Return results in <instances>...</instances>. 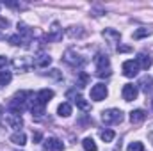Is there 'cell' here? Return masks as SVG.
I'll return each instance as SVG.
<instances>
[{
	"mask_svg": "<svg viewBox=\"0 0 153 151\" xmlns=\"http://www.w3.org/2000/svg\"><path fill=\"white\" fill-rule=\"evenodd\" d=\"M94 64H96V75L98 76H111V62L105 53H96L94 55Z\"/></svg>",
	"mask_w": 153,
	"mask_h": 151,
	"instance_id": "obj_3",
	"label": "cell"
},
{
	"mask_svg": "<svg viewBox=\"0 0 153 151\" xmlns=\"http://www.w3.org/2000/svg\"><path fill=\"white\" fill-rule=\"evenodd\" d=\"M52 98H53V91H52V89H41L38 94L34 96L32 103H30V112H32V115L41 117V115L45 114L46 103H48Z\"/></svg>",
	"mask_w": 153,
	"mask_h": 151,
	"instance_id": "obj_1",
	"label": "cell"
},
{
	"mask_svg": "<svg viewBox=\"0 0 153 151\" xmlns=\"http://www.w3.org/2000/svg\"><path fill=\"white\" fill-rule=\"evenodd\" d=\"M126 151H144V146H143V142H130Z\"/></svg>",
	"mask_w": 153,
	"mask_h": 151,
	"instance_id": "obj_26",
	"label": "cell"
},
{
	"mask_svg": "<svg viewBox=\"0 0 153 151\" xmlns=\"http://www.w3.org/2000/svg\"><path fill=\"white\" fill-rule=\"evenodd\" d=\"M64 61H66L70 66H73V68H82V66L85 64V59H82L75 50H68V52L64 53Z\"/></svg>",
	"mask_w": 153,
	"mask_h": 151,
	"instance_id": "obj_5",
	"label": "cell"
},
{
	"mask_svg": "<svg viewBox=\"0 0 153 151\" xmlns=\"http://www.w3.org/2000/svg\"><path fill=\"white\" fill-rule=\"evenodd\" d=\"M105 96H107V87H105V84H96V85L91 87V100L102 101V100H105Z\"/></svg>",
	"mask_w": 153,
	"mask_h": 151,
	"instance_id": "obj_7",
	"label": "cell"
},
{
	"mask_svg": "<svg viewBox=\"0 0 153 151\" xmlns=\"http://www.w3.org/2000/svg\"><path fill=\"white\" fill-rule=\"evenodd\" d=\"M66 96H68V98L75 103L76 107H80L82 110H87V109H89V103H87V101H85V100L78 94V93H75V91H68V93H66Z\"/></svg>",
	"mask_w": 153,
	"mask_h": 151,
	"instance_id": "obj_11",
	"label": "cell"
},
{
	"mask_svg": "<svg viewBox=\"0 0 153 151\" xmlns=\"http://www.w3.org/2000/svg\"><path fill=\"white\" fill-rule=\"evenodd\" d=\"M103 38H107L111 41V44H116V43H119V39H121V34L119 32H116L112 29H107V30H103Z\"/></svg>",
	"mask_w": 153,
	"mask_h": 151,
	"instance_id": "obj_19",
	"label": "cell"
},
{
	"mask_svg": "<svg viewBox=\"0 0 153 151\" xmlns=\"http://www.w3.org/2000/svg\"><path fill=\"white\" fill-rule=\"evenodd\" d=\"M139 85H141V89L148 94V93H153V78L152 76H143L141 78V82H139Z\"/></svg>",
	"mask_w": 153,
	"mask_h": 151,
	"instance_id": "obj_18",
	"label": "cell"
},
{
	"mask_svg": "<svg viewBox=\"0 0 153 151\" xmlns=\"http://www.w3.org/2000/svg\"><path fill=\"white\" fill-rule=\"evenodd\" d=\"M102 121L105 124H114V123H121L123 121V112L117 109H109L102 112Z\"/></svg>",
	"mask_w": 153,
	"mask_h": 151,
	"instance_id": "obj_4",
	"label": "cell"
},
{
	"mask_svg": "<svg viewBox=\"0 0 153 151\" xmlns=\"http://www.w3.org/2000/svg\"><path fill=\"white\" fill-rule=\"evenodd\" d=\"M9 43H11V44H14V46H18V44H23V46H25L23 39L20 38L18 34H16V36H11V38H9Z\"/></svg>",
	"mask_w": 153,
	"mask_h": 151,
	"instance_id": "obj_28",
	"label": "cell"
},
{
	"mask_svg": "<svg viewBox=\"0 0 153 151\" xmlns=\"http://www.w3.org/2000/svg\"><path fill=\"white\" fill-rule=\"evenodd\" d=\"M46 39H48V41H59V39H62V29H61V25H59L57 21L52 23L50 32L46 34Z\"/></svg>",
	"mask_w": 153,
	"mask_h": 151,
	"instance_id": "obj_12",
	"label": "cell"
},
{
	"mask_svg": "<svg viewBox=\"0 0 153 151\" xmlns=\"http://www.w3.org/2000/svg\"><path fill=\"white\" fill-rule=\"evenodd\" d=\"M0 27H9V21L4 20V18H0Z\"/></svg>",
	"mask_w": 153,
	"mask_h": 151,
	"instance_id": "obj_32",
	"label": "cell"
},
{
	"mask_svg": "<svg viewBox=\"0 0 153 151\" xmlns=\"http://www.w3.org/2000/svg\"><path fill=\"white\" fill-rule=\"evenodd\" d=\"M32 100H34V94H32L30 91H20V93L14 94V98L11 100L9 109H11L13 114H22L25 109H27L29 101H32Z\"/></svg>",
	"mask_w": 153,
	"mask_h": 151,
	"instance_id": "obj_2",
	"label": "cell"
},
{
	"mask_svg": "<svg viewBox=\"0 0 153 151\" xmlns=\"http://www.w3.org/2000/svg\"><path fill=\"white\" fill-rule=\"evenodd\" d=\"M18 36L23 39L25 46H29V41H30V38H32V30H30L25 23H18Z\"/></svg>",
	"mask_w": 153,
	"mask_h": 151,
	"instance_id": "obj_13",
	"label": "cell"
},
{
	"mask_svg": "<svg viewBox=\"0 0 153 151\" xmlns=\"http://www.w3.org/2000/svg\"><path fill=\"white\" fill-rule=\"evenodd\" d=\"M50 62H52V57H50V55H46V53H39V55L34 57L32 66H36V68H46Z\"/></svg>",
	"mask_w": 153,
	"mask_h": 151,
	"instance_id": "obj_14",
	"label": "cell"
},
{
	"mask_svg": "<svg viewBox=\"0 0 153 151\" xmlns=\"http://www.w3.org/2000/svg\"><path fill=\"white\" fill-rule=\"evenodd\" d=\"M82 148H84L85 151H98L96 142H94L91 137H87V139H84V141H82Z\"/></svg>",
	"mask_w": 153,
	"mask_h": 151,
	"instance_id": "obj_22",
	"label": "cell"
},
{
	"mask_svg": "<svg viewBox=\"0 0 153 151\" xmlns=\"http://www.w3.org/2000/svg\"><path fill=\"white\" fill-rule=\"evenodd\" d=\"M32 139H34L36 142H39V141H41V133H39V132H36V133L32 135Z\"/></svg>",
	"mask_w": 153,
	"mask_h": 151,
	"instance_id": "obj_31",
	"label": "cell"
},
{
	"mask_svg": "<svg viewBox=\"0 0 153 151\" xmlns=\"http://www.w3.org/2000/svg\"><path fill=\"white\" fill-rule=\"evenodd\" d=\"M5 64H7V59L0 55V68H5Z\"/></svg>",
	"mask_w": 153,
	"mask_h": 151,
	"instance_id": "obj_30",
	"label": "cell"
},
{
	"mask_svg": "<svg viewBox=\"0 0 153 151\" xmlns=\"http://www.w3.org/2000/svg\"><path fill=\"white\" fill-rule=\"evenodd\" d=\"M137 93H139L137 91V85H134V84H125L123 85V91H121L125 101H134L137 98Z\"/></svg>",
	"mask_w": 153,
	"mask_h": 151,
	"instance_id": "obj_8",
	"label": "cell"
},
{
	"mask_svg": "<svg viewBox=\"0 0 153 151\" xmlns=\"http://www.w3.org/2000/svg\"><path fill=\"white\" fill-rule=\"evenodd\" d=\"M68 34H70L71 38H75V36H76V38H82L85 32H84V30H68Z\"/></svg>",
	"mask_w": 153,
	"mask_h": 151,
	"instance_id": "obj_29",
	"label": "cell"
},
{
	"mask_svg": "<svg viewBox=\"0 0 153 151\" xmlns=\"http://www.w3.org/2000/svg\"><path fill=\"white\" fill-rule=\"evenodd\" d=\"M121 70H123V75L128 76V78H134V76L139 73V66H137L135 61H125Z\"/></svg>",
	"mask_w": 153,
	"mask_h": 151,
	"instance_id": "obj_9",
	"label": "cell"
},
{
	"mask_svg": "<svg viewBox=\"0 0 153 151\" xmlns=\"http://www.w3.org/2000/svg\"><path fill=\"white\" fill-rule=\"evenodd\" d=\"M13 64H14V68H16V70L27 71V70L32 66V61H29L27 57H20V59H14V61H13Z\"/></svg>",
	"mask_w": 153,
	"mask_h": 151,
	"instance_id": "obj_16",
	"label": "cell"
},
{
	"mask_svg": "<svg viewBox=\"0 0 153 151\" xmlns=\"http://www.w3.org/2000/svg\"><path fill=\"white\" fill-rule=\"evenodd\" d=\"M87 82H89V75L84 73V71H80V75H78V85L84 87V85H87Z\"/></svg>",
	"mask_w": 153,
	"mask_h": 151,
	"instance_id": "obj_27",
	"label": "cell"
},
{
	"mask_svg": "<svg viewBox=\"0 0 153 151\" xmlns=\"http://www.w3.org/2000/svg\"><path fill=\"white\" fill-rule=\"evenodd\" d=\"M146 119V112L144 110H141V109H137V110H132L130 112V121L134 123V124H139V123H143Z\"/></svg>",
	"mask_w": 153,
	"mask_h": 151,
	"instance_id": "obj_17",
	"label": "cell"
},
{
	"mask_svg": "<svg viewBox=\"0 0 153 151\" xmlns=\"http://www.w3.org/2000/svg\"><path fill=\"white\" fill-rule=\"evenodd\" d=\"M43 146H45L46 151H62L64 150L62 141H59V139H55V137H48V139L43 142Z\"/></svg>",
	"mask_w": 153,
	"mask_h": 151,
	"instance_id": "obj_10",
	"label": "cell"
},
{
	"mask_svg": "<svg viewBox=\"0 0 153 151\" xmlns=\"http://www.w3.org/2000/svg\"><path fill=\"white\" fill-rule=\"evenodd\" d=\"M2 114H4V107H2V105H0V115H2Z\"/></svg>",
	"mask_w": 153,
	"mask_h": 151,
	"instance_id": "obj_34",
	"label": "cell"
},
{
	"mask_svg": "<svg viewBox=\"0 0 153 151\" xmlns=\"http://www.w3.org/2000/svg\"><path fill=\"white\" fill-rule=\"evenodd\" d=\"M150 141H152V144H153V132H150Z\"/></svg>",
	"mask_w": 153,
	"mask_h": 151,
	"instance_id": "obj_33",
	"label": "cell"
},
{
	"mask_svg": "<svg viewBox=\"0 0 153 151\" xmlns=\"http://www.w3.org/2000/svg\"><path fill=\"white\" fill-rule=\"evenodd\" d=\"M11 142L13 144H18V146H25L27 144V137H25L23 132H16V133L11 135Z\"/></svg>",
	"mask_w": 153,
	"mask_h": 151,
	"instance_id": "obj_20",
	"label": "cell"
},
{
	"mask_svg": "<svg viewBox=\"0 0 153 151\" xmlns=\"http://www.w3.org/2000/svg\"><path fill=\"white\" fill-rule=\"evenodd\" d=\"M150 34H152V30L143 27V29H139V30L134 32V39H141V38H144V36H150Z\"/></svg>",
	"mask_w": 153,
	"mask_h": 151,
	"instance_id": "obj_25",
	"label": "cell"
},
{
	"mask_svg": "<svg viewBox=\"0 0 153 151\" xmlns=\"http://www.w3.org/2000/svg\"><path fill=\"white\" fill-rule=\"evenodd\" d=\"M57 112H59L61 117H70L71 115V105L70 103H61L59 109H57Z\"/></svg>",
	"mask_w": 153,
	"mask_h": 151,
	"instance_id": "obj_21",
	"label": "cell"
},
{
	"mask_svg": "<svg viewBox=\"0 0 153 151\" xmlns=\"http://www.w3.org/2000/svg\"><path fill=\"white\" fill-rule=\"evenodd\" d=\"M100 137H102V141L103 142H112L116 137V133L112 132V130H103L102 133H100Z\"/></svg>",
	"mask_w": 153,
	"mask_h": 151,
	"instance_id": "obj_23",
	"label": "cell"
},
{
	"mask_svg": "<svg viewBox=\"0 0 153 151\" xmlns=\"http://www.w3.org/2000/svg\"><path fill=\"white\" fill-rule=\"evenodd\" d=\"M135 62H137L139 70H148V68L153 64V59L150 57V55H146V53H139L137 59H135Z\"/></svg>",
	"mask_w": 153,
	"mask_h": 151,
	"instance_id": "obj_15",
	"label": "cell"
},
{
	"mask_svg": "<svg viewBox=\"0 0 153 151\" xmlns=\"http://www.w3.org/2000/svg\"><path fill=\"white\" fill-rule=\"evenodd\" d=\"M13 80V75L9 71H0V85H7Z\"/></svg>",
	"mask_w": 153,
	"mask_h": 151,
	"instance_id": "obj_24",
	"label": "cell"
},
{
	"mask_svg": "<svg viewBox=\"0 0 153 151\" xmlns=\"http://www.w3.org/2000/svg\"><path fill=\"white\" fill-rule=\"evenodd\" d=\"M4 126H9V128H14V130H20L23 126V119L20 114H7L5 119H4Z\"/></svg>",
	"mask_w": 153,
	"mask_h": 151,
	"instance_id": "obj_6",
	"label": "cell"
}]
</instances>
